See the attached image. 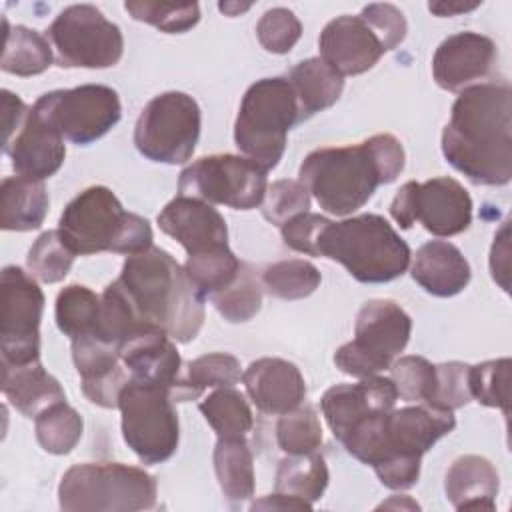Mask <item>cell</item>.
I'll use <instances>...</instances> for the list:
<instances>
[{
    "label": "cell",
    "mask_w": 512,
    "mask_h": 512,
    "mask_svg": "<svg viewBox=\"0 0 512 512\" xmlns=\"http://www.w3.org/2000/svg\"><path fill=\"white\" fill-rule=\"evenodd\" d=\"M240 264L242 262L234 256V252L228 246H220L198 254H190L184 262V270L190 282L206 298L224 290L236 278Z\"/></svg>",
    "instance_id": "36"
},
{
    "label": "cell",
    "mask_w": 512,
    "mask_h": 512,
    "mask_svg": "<svg viewBox=\"0 0 512 512\" xmlns=\"http://www.w3.org/2000/svg\"><path fill=\"white\" fill-rule=\"evenodd\" d=\"M156 480L122 462H84L68 468L58 486L64 512H136L156 506Z\"/></svg>",
    "instance_id": "8"
},
{
    "label": "cell",
    "mask_w": 512,
    "mask_h": 512,
    "mask_svg": "<svg viewBox=\"0 0 512 512\" xmlns=\"http://www.w3.org/2000/svg\"><path fill=\"white\" fill-rule=\"evenodd\" d=\"M480 2H454V0H440V2H430L428 10L436 16H454V14H464L474 8H478Z\"/></svg>",
    "instance_id": "54"
},
{
    "label": "cell",
    "mask_w": 512,
    "mask_h": 512,
    "mask_svg": "<svg viewBox=\"0 0 512 512\" xmlns=\"http://www.w3.org/2000/svg\"><path fill=\"white\" fill-rule=\"evenodd\" d=\"M472 400L470 392V366L464 362L436 364V384L428 406L454 412Z\"/></svg>",
    "instance_id": "46"
},
{
    "label": "cell",
    "mask_w": 512,
    "mask_h": 512,
    "mask_svg": "<svg viewBox=\"0 0 512 512\" xmlns=\"http://www.w3.org/2000/svg\"><path fill=\"white\" fill-rule=\"evenodd\" d=\"M300 122L298 100L288 78H262L242 96L234 122V142L246 158L268 172L282 160L288 130Z\"/></svg>",
    "instance_id": "7"
},
{
    "label": "cell",
    "mask_w": 512,
    "mask_h": 512,
    "mask_svg": "<svg viewBox=\"0 0 512 512\" xmlns=\"http://www.w3.org/2000/svg\"><path fill=\"white\" fill-rule=\"evenodd\" d=\"M390 380L406 402H428L436 384V366L424 356H402L390 366Z\"/></svg>",
    "instance_id": "43"
},
{
    "label": "cell",
    "mask_w": 512,
    "mask_h": 512,
    "mask_svg": "<svg viewBox=\"0 0 512 512\" xmlns=\"http://www.w3.org/2000/svg\"><path fill=\"white\" fill-rule=\"evenodd\" d=\"M4 48L0 68L16 76H36L50 68L54 54L50 40L38 30L26 26H8L4 18Z\"/></svg>",
    "instance_id": "30"
},
{
    "label": "cell",
    "mask_w": 512,
    "mask_h": 512,
    "mask_svg": "<svg viewBox=\"0 0 512 512\" xmlns=\"http://www.w3.org/2000/svg\"><path fill=\"white\" fill-rule=\"evenodd\" d=\"M202 416L218 438H240L250 432L254 418L242 392L232 386H220L198 404Z\"/></svg>",
    "instance_id": "32"
},
{
    "label": "cell",
    "mask_w": 512,
    "mask_h": 512,
    "mask_svg": "<svg viewBox=\"0 0 512 512\" xmlns=\"http://www.w3.org/2000/svg\"><path fill=\"white\" fill-rule=\"evenodd\" d=\"M360 18L376 32L386 52L406 38V18L394 4H368L362 8Z\"/></svg>",
    "instance_id": "48"
},
{
    "label": "cell",
    "mask_w": 512,
    "mask_h": 512,
    "mask_svg": "<svg viewBox=\"0 0 512 512\" xmlns=\"http://www.w3.org/2000/svg\"><path fill=\"white\" fill-rule=\"evenodd\" d=\"M48 192L42 180L10 176L0 188V224L4 230L28 232L42 226L48 212Z\"/></svg>",
    "instance_id": "27"
},
{
    "label": "cell",
    "mask_w": 512,
    "mask_h": 512,
    "mask_svg": "<svg viewBox=\"0 0 512 512\" xmlns=\"http://www.w3.org/2000/svg\"><path fill=\"white\" fill-rule=\"evenodd\" d=\"M2 124H4V146L16 136L22 128L30 108L10 90H2Z\"/></svg>",
    "instance_id": "51"
},
{
    "label": "cell",
    "mask_w": 512,
    "mask_h": 512,
    "mask_svg": "<svg viewBox=\"0 0 512 512\" xmlns=\"http://www.w3.org/2000/svg\"><path fill=\"white\" fill-rule=\"evenodd\" d=\"M58 232L76 256L98 252L132 256L152 246L148 220L126 212L106 186H90L72 198L60 216Z\"/></svg>",
    "instance_id": "4"
},
{
    "label": "cell",
    "mask_w": 512,
    "mask_h": 512,
    "mask_svg": "<svg viewBox=\"0 0 512 512\" xmlns=\"http://www.w3.org/2000/svg\"><path fill=\"white\" fill-rule=\"evenodd\" d=\"M320 272L308 260H280L264 268L262 286L264 290L282 300H300L310 296L320 286Z\"/></svg>",
    "instance_id": "37"
},
{
    "label": "cell",
    "mask_w": 512,
    "mask_h": 512,
    "mask_svg": "<svg viewBox=\"0 0 512 512\" xmlns=\"http://www.w3.org/2000/svg\"><path fill=\"white\" fill-rule=\"evenodd\" d=\"M286 78L296 94L302 120L336 104L344 90V76L330 68L322 58L298 62L290 68Z\"/></svg>",
    "instance_id": "28"
},
{
    "label": "cell",
    "mask_w": 512,
    "mask_h": 512,
    "mask_svg": "<svg viewBox=\"0 0 512 512\" xmlns=\"http://www.w3.org/2000/svg\"><path fill=\"white\" fill-rule=\"evenodd\" d=\"M416 188H418V182L410 180L406 182L394 196L392 204H390V214L392 218L398 222L400 228H412L416 224V214H414V208H416Z\"/></svg>",
    "instance_id": "52"
},
{
    "label": "cell",
    "mask_w": 512,
    "mask_h": 512,
    "mask_svg": "<svg viewBox=\"0 0 512 512\" xmlns=\"http://www.w3.org/2000/svg\"><path fill=\"white\" fill-rule=\"evenodd\" d=\"M46 38L62 68H110L124 52L120 28L92 4L64 8L46 30Z\"/></svg>",
    "instance_id": "12"
},
{
    "label": "cell",
    "mask_w": 512,
    "mask_h": 512,
    "mask_svg": "<svg viewBox=\"0 0 512 512\" xmlns=\"http://www.w3.org/2000/svg\"><path fill=\"white\" fill-rule=\"evenodd\" d=\"M328 222L330 220L320 216V214L302 212V214L290 218L286 224L280 226L282 228V240L294 252H300V254H306V256H316L320 234H322V230Z\"/></svg>",
    "instance_id": "49"
},
{
    "label": "cell",
    "mask_w": 512,
    "mask_h": 512,
    "mask_svg": "<svg viewBox=\"0 0 512 512\" xmlns=\"http://www.w3.org/2000/svg\"><path fill=\"white\" fill-rule=\"evenodd\" d=\"M212 458L224 496L232 504L250 500L254 496V460L244 436L218 438Z\"/></svg>",
    "instance_id": "29"
},
{
    "label": "cell",
    "mask_w": 512,
    "mask_h": 512,
    "mask_svg": "<svg viewBox=\"0 0 512 512\" xmlns=\"http://www.w3.org/2000/svg\"><path fill=\"white\" fill-rule=\"evenodd\" d=\"M122 436L144 464L172 458L180 440L178 414L170 390L130 378L120 394Z\"/></svg>",
    "instance_id": "10"
},
{
    "label": "cell",
    "mask_w": 512,
    "mask_h": 512,
    "mask_svg": "<svg viewBox=\"0 0 512 512\" xmlns=\"http://www.w3.org/2000/svg\"><path fill=\"white\" fill-rule=\"evenodd\" d=\"M200 138V108L184 92L154 96L138 116L134 144L138 152L162 164H184L192 158Z\"/></svg>",
    "instance_id": "11"
},
{
    "label": "cell",
    "mask_w": 512,
    "mask_h": 512,
    "mask_svg": "<svg viewBox=\"0 0 512 512\" xmlns=\"http://www.w3.org/2000/svg\"><path fill=\"white\" fill-rule=\"evenodd\" d=\"M328 478V466L320 452L314 450L308 454H288L278 464L274 492L314 504L322 498L328 486Z\"/></svg>",
    "instance_id": "31"
},
{
    "label": "cell",
    "mask_w": 512,
    "mask_h": 512,
    "mask_svg": "<svg viewBox=\"0 0 512 512\" xmlns=\"http://www.w3.org/2000/svg\"><path fill=\"white\" fill-rule=\"evenodd\" d=\"M8 402L28 418H36L52 404L64 402L66 394L60 382L36 362L28 364H2V384Z\"/></svg>",
    "instance_id": "26"
},
{
    "label": "cell",
    "mask_w": 512,
    "mask_h": 512,
    "mask_svg": "<svg viewBox=\"0 0 512 512\" xmlns=\"http://www.w3.org/2000/svg\"><path fill=\"white\" fill-rule=\"evenodd\" d=\"M136 314L174 342H190L204 324V296L166 250L150 246L132 254L116 278Z\"/></svg>",
    "instance_id": "3"
},
{
    "label": "cell",
    "mask_w": 512,
    "mask_h": 512,
    "mask_svg": "<svg viewBox=\"0 0 512 512\" xmlns=\"http://www.w3.org/2000/svg\"><path fill=\"white\" fill-rule=\"evenodd\" d=\"M266 170L246 156L212 154L198 158L180 172L178 192L208 204L234 210L258 208L264 200Z\"/></svg>",
    "instance_id": "13"
},
{
    "label": "cell",
    "mask_w": 512,
    "mask_h": 512,
    "mask_svg": "<svg viewBox=\"0 0 512 512\" xmlns=\"http://www.w3.org/2000/svg\"><path fill=\"white\" fill-rule=\"evenodd\" d=\"M412 332L410 316L392 300H368L354 324V340L342 344L334 364L354 378L388 370L406 348Z\"/></svg>",
    "instance_id": "9"
},
{
    "label": "cell",
    "mask_w": 512,
    "mask_h": 512,
    "mask_svg": "<svg viewBox=\"0 0 512 512\" xmlns=\"http://www.w3.org/2000/svg\"><path fill=\"white\" fill-rule=\"evenodd\" d=\"M456 418L448 410L428 404L392 408L360 420L340 444L356 460L376 468L378 464L400 458H422L442 436L450 434Z\"/></svg>",
    "instance_id": "6"
},
{
    "label": "cell",
    "mask_w": 512,
    "mask_h": 512,
    "mask_svg": "<svg viewBox=\"0 0 512 512\" xmlns=\"http://www.w3.org/2000/svg\"><path fill=\"white\" fill-rule=\"evenodd\" d=\"M32 110L64 140L86 146L108 134L122 116L116 90L104 84H84L42 94Z\"/></svg>",
    "instance_id": "14"
},
{
    "label": "cell",
    "mask_w": 512,
    "mask_h": 512,
    "mask_svg": "<svg viewBox=\"0 0 512 512\" xmlns=\"http://www.w3.org/2000/svg\"><path fill=\"white\" fill-rule=\"evenodd\" d=\"M38 444L56 456L68 454L76 448L82 438L84 422L82 416L64 402L52 404L34 418Z\"/></svg>",
    "instance_id": "35"
},
{
    "label": "cell",
    "mask_w": 512,
    "mask_h": 512,
    "mask_svg": "<svg viewBox=\"0 0 512 512\" xmlns=\"http://www.w3.org/2000/svg\"><path fill=\"white\" fill-rule=\"evenodd\" d=\"M414 214L430 234L456 236L472 222V198L458 180L438 176L424 184L418 182Z\"/></svg>",
    "instance_id": "22"
},
{
    "label": "cell",
    "mask_w": 512,
    "mask_h": 512,
    "mask_svg": "<svg viewBox=\"0 0 512 512\" xmlns=\"http://www.w3.org/2000/svg\"><path fill=\"white\" fill-rule=\"evenodd\" d=\"M124 8L134 20L146 22L166 34H182L194 28L200 20V6L196 2H188V4L126 2Z\"/></svg>",
    "instance_id": "42"
},
{
    "label": "cell",
    "mask_w": 512,
    "mask_h": 512,
    "mask_svg": "<svg viewBox=\"0 0 512 512\" xmlns=\"http://www.w3.org/2000/svg\"><path fill=\"white\" fill-rule=\"evenodd\" d=\"M214 308L228 322H248L262 306V284L250 264L242 262L236 278L220 292L210 296Z\"/></svg>",
    "instance_id": "38"
},
{
    "label": "cell",
    "mask_w": 512,
    "mask_h": 512,
    "mask_svg": "<svg viewBox=\"0 0 512 512\" xmlns=\"http://www.w3.org/2000/svg\"><path fill=\"white\" fill-rule=\"evenodd\" d=\"M260 208L270 224L282 226L290 218L308 212L310 192L300 180H276L266 188Z\"/></svg>",
    "instance_id": "45"
},
{
    "label": "cell",
    "mask_w": 512,
    "mask_h": 512,
    "mask_svg": "<svg viewBox=\"0 0 512 512\" xmlns=\"http://www.w3.org/2000/svg\"><path fill=\"white\" fill-rule=\"evenodd\" d=\"M244 388L264 414H286L306 398V382L296 364L282 358H258L242 372Z\"/></svg>",
    "instance_id": "21"
},
{
    "label": "cell",
    "mask_w": 512,
    "mask_h": 512,
    "mask_svg": "<svg viewBox=\"0 0 512 512\" xmlns=\"http://www.w3.org/2000/svg\"><path fill=\"white\" fill-rule=\"evenodd\" d=\"M442 154L474 184L504 186L512 180V88L506 80L460 92L442 130Z\"/></svg>",
    "instance_id": "1"
},
{
    "label": "cell",
    "mask_w": 512,
    "mask_h": 512,
    "mask_svg": "<svg viewBox=\"0 0 512 512\" xmlns=\"http://www.w3.org/2000/svg\"><path fill=\"white\" fill-rule=\"evenodd\" d=\"M242 378L240 362L228 352H212L198 356L184 366V382L180 402L198 398L206 388L234 386Z\"/></svg>",
    "instance_id": "34"
},
{
    "label": "cell",
    "mask_w": 512,
    "mask_h": 512,
    "mask_svg": "<svg viewBox=\"0 0 512 512\" xmlns=\"http://www.w3.org/2000/svg\"><path fill=\"white\" fill-rule=\"evenodd\" d=\"M508 220L500 226L494 236V244L490 250V272L492 278L500 284L504 292H508V274H510V246H508Z\"/></svg>",
    "instance_id": "50"
},
{
    "label": "cell",
    "mask_w": 512,
    "mask_h": 512,
    "mask_svg": "<svg viewBox=\"0 0 512 512\" xmlns=\"http://www.w3.org/2000/svg\"><path fill=\"white\" fill-rule=\"evenodd\" d=\"M72 360L82 382L102 378L122 366L120 350L94 334L72 340Z\"/></svg>",
    "instance_id": "44"
},
{
    "label": "cell",
    "mask_w": 512,
    "mask_h": 512,
    "mask_svg": "<svg viewBox=\"0 0 512 512\" xmlns=\"http://www.w3.org/2000/svg\"><path fill=\"white\" fill-rule=\"evenodd\" d=\"M56 324L70 340L88 336L96 330L100 316V296L88 286L70 284L56 296Z\"/></svg>",
    "instance_id": "33"
},
{
    "label": "cell",
    "mask_w": 512,
    "mask_h": 512,
    "mask_svg": "<svg viewBox=\"0 0 512 512\" xmlns=\"http://www.w3.org/2000/svg\"><path fill=\"white\" fill-rule=\"evenodd\" d=\"M496 44L478 32H458L440 42L432 58L436 84L448 92H462L486 78L496 64Z\"/></svg>",
    "instance_id": "17"
},
{
    "label": "cell",
    "mask_w": 512,
    "mask_h": 512,
    "mask_svg": "<svg viewBox=\"0 0 512 512\" xmlns=\"http://www.w3.org/2000/svg\"><path fill=\"white\" fill-rule=\"evenodd\" d=\"M510 358L486 360L470 366V392L472 398L484 406L500 408L508 416L510 402Z\"/></svg>",
    "instance_id": "41"
},
{
    "label": "cell",
    "mask_w": 512,
    "mask_h": 512,
    "mask_svg": "<svg viewBox=\"0 0 512 512\" xmlns=\"http://www.w3.org/2000/svg\"><path fill=\"white\" fill-rule=\"evenodd\" d=\"M158 226L164 234L174 238L188 256L228 246L224 216L200 198L178 194L160 210Z\"/></svg>",
    "instance_id": "19"
},
{
    "label": "cell",
    "mask_w": 512,
    "mask_h": 512,
    "mask_svg": "<svg viewBox=\"0 0 512 512\" xmlns=\"http://www.w3.org/2000/svg\"><path fill=\"white\" fill-rule=\"evenodd\" d=\"M252 4H238V2H222L218 8L226 14V16H238L242 12H246Z\"/></svg>",
    "instance_id": "56"
},
{
    "label": "cell",
    "mask_w": 512,
    "mask_h": 512,
    "mask_svg": "<svg viewBox=\"0 0 512 512\" xmlns=\"http://www.w3.org/2000/svg\"><path fill=\"white\" fill-rule=\"evenodd\" d=\"M498 472L494 464L478 454H466L452 462L444 478V490L450 504L460 510H486L496 508Z\"/></svg>",
    "instance_id": "25"
},
{
    "label": "cell",
    "mask_w": 512,
    "mask_h": 512,
    "mask_svg": "<svg viewBox=\"0 0 512 512\" xmlns=\"http://www.w3.org/2000/svg\"><path fill=\"white\" fill-rule=\"evenodd\" d=\"M76 254L62 240L58 230L42 232L32 248L28 250V270L34 278L46 284H56L64 280L72 268Z\"/></svg>",
    "instance_id": "39"
},
{
    "label": "cell",
    "mask_w": 512,
    "mask_h": 512,
    "mask_svg": "<svg viewBox=\"0 0 512 512\" xmlns=\"http://www.w3.org/2000/svg\"><path fill=\"white\" fill-rule=\"evenodd\" d=\"M320 58L340 76H356L370 70L386 52L376 32L360 16L330 20L318 38Z\"/></svg>",
    "instance_id": "18"
},
{
    "label": "cell",
    "mask_w": 512,
    "mask_h": 512,
    "mask_svg": "<svg viewBox=\"0 0 512 512\" xmlns=\"http://www.w3.org/2000/svg\"><path fill=\"white\" fill-rule=\"evenodd\" d=\"M250 508L252 510H256V508H264V510H270V508L272 510H312V504L306 502V500L288 496V494L274 492L270 496H264L262 500H256Z\"/></svg>",
    "instance_id": "53"
},
{
    "label": "cell",
    "mask_w": 512,
    "mask_h": 512,
    "mask_svg": "<svg viewBox=\"0 0 512 512\" xmlns=\"http://www.w3.org/2000/svg\"><path fill=\"white\" fill-rule=\"evenodd\" d=\"M0 352L2 364L40 360V320L44 294L36 280L18 266L2 270L0 284Z\"/></svg>",
    "instance_id": "15"
},
{
    "label": "cell",
    "mask_w": 512,
    "mask_h": 512,
    "mask_svg": "<svg viewBox=\"0 0 512 512\" xmlns=\"http://www.w3.org/2000/svg\"><path fill=\"white\" fill-rule=\"evenodd\" d=\"M402 142L392 134H374L354 146L318 148L298 170V180L318 206L336 216L362 208L378 186L394 182L404 170Z\"/></svg>",
    "instance_id": "2"
},
{
    "label": "cell",
    "mask_w": 512,
    "mask_h": 512,
    "mask_svg": "<svg viewBox=\"0 0 512 512\" xmlns=\"http://www.w3.org/2000/svg\"><path fill=\"white\" fill-rule=\"evenodd\" d=\"M256 36L266 52L286 54L300 40L302 24L292 10L282 6L270 8L260 16L256 24Z\"/></svg>",
    "instance_id": "47"
},
{
    "label": "cell",
    "mask_w": 512,
    "mask_h": 512,
    "mask_svg": "<svg viewBox=\"0 0 512 512\" xmlns=\"http://www.w3.org/2000/svg\"><path fill=\"white\" fill-rule=\"evenodd\" d=\"M316 256L340 262L364 284L396 280L410 266V248L378 214H360L328 222L320 234Z\"/></svg>",
    "instance_id": "5"
},
{
    "label": "cell",
    "mask_w": 512,
    "mask_h": 512,
    "mask_svg": "<svg viewBox=\"0 0 512 512\" xmlns=\"http://www.w3.org/2000/svg\"><path fill=\"white\" fill-rule=\"evenodd\" d=\"M120 360L130 378L170 390L174 402H180L184 364L172 338L162 330L142 332L120 346Z\"/></svg>",
    "instance_id": "20"
},
{
    "label": "cell",
    "mask_w": 512,
    "mask_h": 512,
    "mask_svg": "<svg viewBox=\"0 0 512 512\" xmlns=\"http://www.w3.org/2000/svg\"><path fill=\"white\" fill-rule=\"evenodd\" d=\"M412 278L432 296L450 298L460 294L470 282V264L462 252L444 240L422 244L410 266Z\"/></svg>",
    "instance_id": "24"
},
{
    "label": "cell",
    "mask_w": 512,
    "mask_h": 512,
    "mask_svg": "<svg viewBox=\"0 0 512 512\" xmlns=\"http://www.w3.org/2000/svg\"><path fill=\"white\" fill-rule=\"evenodd\" d=\"M4 152L10 156L16 174L32 180L54 176L66 158L64 138L32 108Z\"/></svg>",
    "instance_id": "23"
},
{
    "label": "cell",
    "mask_w": 512,
    "mask_h": 512,
    "mask_svg": "<svg viewBox=\"0 0 512 512\" xmlns=\"http://www.w3.org/2000/svg\"><path fill=\"white\" fill-rule=\"evenodd\" d=\"M276 440L286 454H308L322 444V426L316 410L308 404L280 414Z\"/></svg>",
    "instance_id": "40"
},
{
    "label": "cell",
    "mask_w": 512,
    "mask_h": 512,
    "mask_svg": "<svg viewBox=\"0 0 512 512\" xmlns=\"http://www.w3.org/2000/svg\"><path fill=\"white\" fill-rule=\"evenodd\" d=\"M378 508H406V510H420V506L410 500L408 496H392L390 500L382 502Z\"/></svg>",
    "instance_id": "55"
},
{
    "label": "cell",
    "mask_w": 512,
    "mask_h": 512,
    "mask_svg": "<svg viewBox=\"0 0 512 512\" xmlns=\"http://www.w3.org/2000/svg\"><path fill=\"white\" fill-rule=\"evenodd\" d=\"M398 392L390 378L366 376L356 384H336L320 400L322 414L334 438L340 442L360 420L376 412H390Z\"/></svg>",
    "instance_id": "16"
}]
</instances>
